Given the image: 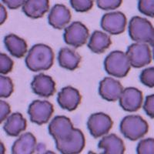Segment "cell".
I'll return each instance as SVG.
<instances>
[{
	"mask_svg": "<svg viewBox=\"0 0 154 154\" xmlns=\"http://www.w3.org/2000/svg\"><path fill=\"white\" fill-rule=\"evenodd\" d=\"M81 56L68 47L62 48L58 54L59 65L63 69L73 71L78 68L81 62Z\"/></svg>",
	"mask_w": 154,
	"mask_h": 154,
	"instance_id": "cell-22",
	"label": "cell"
},
{
	"mask_svg": "<svg viewBox=\"0 0 154 154\" xmlns=\"http://www.w3.org/2000/svg\"><path fill=\"white\" fill-rule=\"evenodd\" d=\"M54 112L53 104L46 100H35L28 108V114L32 123L37 125L46 124Z\"/></svg>",
	"mask_w": 154,
	"mask_h": 154,
	"instance_id": "cell-8",
	"label": "cell"
},
{
	"mask_svg": "<svg viewBox=\"0 0 154 154\" xmlns=\"http://www.w3.org/2000/svg\"><path fill=\"white\" fill-rule=\"evenodd\" d=\"M86 140L79 129H75L73 136L67 141L56 143V147L61 154H79L85 147Z\"/></svg>",
	"mask_w": 154,
	"mask_h": 154,
	"instance_id": "cell-13",
	"label": "cell"
},
{
	"mask_svg": "<svg viewBox=\"0 0 154 154\" xmlns=\"http://www.w3.org/2000/svg\"><path fill=\"white\" fill-rule=\"evenodd\" d=\"M98 148L103 150L101 154H124L126 150L123 140L113 133L103 137L99 142Z\"/></svg>",
	"mask_w": 154,
	"mask_h": 154,
	"instance_id": "cell-17",
	"label": "cell"
},
{
	"mask_svg": "<svg viewBox=\"0 0 154 154\" xmlns=\"http://www.w3.org/2000/svg\"><path fill=\"white\" fill-rule=\"evenodd\" d=\"M72 19L69 9L63 4H56L50 10L48 16V22L51 26L56 29L66 28Z\"/></svg>",
	"mask_w": 154,
	"mask_h": 154,
	"instance_id": "cell-16",
	"label": "cell"
},
{
	"mask_svg": "<svg viewBox=\"0 0 154 154\" xmlns=\"http://www.w3.org/2000/svg\"><path fill=\"white\" fill-rule=\"evenodd\" d=\"M152 54H153V59H154V47H152Z\"/></svg>",
	"mask_w": 154,
	"mask_h": 154,
	"instance_id": "cell-37",
	"label": "cell"
},
{
	"mask_svg": "<svg viewBox=\"0 0 154 154\" xmlns=\"http://www.w3.org/2000/svg\"><path fill=\"white\" fill-rule=\"evenodd\" d=\"M143 109L149 117L154 119V94L149 95L146 97Z\"/></svg>",
	"mask_w": 154,
	"mask_h": 154,
	"instance_id": "cell-31",
	"label": "cell"
},
{
	"mask_svg": "<svg viewBox=\"0 0 154 154\" xmlns=\"http://www.w3.org/2000/svg\"><path fill=\"white\" fill-rule=\"evenodd\" d=\"M4 45L10 54L16 58L23 57L28 50L26 40L15 34L5 35L4 38Z\"/></svg>",
	"mask_w": 154,
	"mask_h": 154,
	"instance_id": "cell-21",
	"label": "cell"
},
{
	"mask_svg": "<svg viewBox=\"0 0 154 154\" xmlns=\"http://www.w3.org/2000/svg\"><path fill=\"white\" fill-rule=\"evenodd\" d=\"M140 80L147 87H154V67L143 69L140 75Z\"/></svg>",
	"mask_w": 154,
	"mask_h": 154,
	"instance_id": "cell-27",
	"label": "cell"
},
{
	"mask_svg": "<svg viewBox=\"0 0 154 154\" xmlns=\"http://www.w3.org/2000/svg\"><path fill=\"white\" fill-rule=\"evenodd\" d=\"M48 130L56 143L69 140L73 136L75 128L69 118L65 116H57L51 120Z\"/></svg>",
	"mask_w": 154,
	"mask_h": 154,
	"instance_id": "cell-5",
	"label": "cell"
},
{
	"mask_svg": "<svg viewBox=\"0 0 154 154\" xmlns=\"http://www.w3.org/2000/svg\"><path fill=\"white\" fill-rule=\"evenodd\" d=\"M11 112L10 106L5 101H0V123H2L4 120L7 119Z\"/></svg>",
	"mask_w": 154,
	"mask_h": 154,
	"instance_id": "cell-32",
	"label": "cell"
},
{
	"mask_svg": "<svg viewBox=\"0 0 154 154\" xmlns=\"http://www.w3.org/2000/svg\"><path fill=\"white\" fill-rule=\"evenodd\" d=\"M119 130L125 138L136 141L143 138L148 133L149 125L140 116L129 115L121 120Z\"/></svg>",
	"mask_w": 154,
	"mask_h": 154,
	"instance_id": "cell-2",
	"label": "cell"
},
{
	"mask_svg": "<svg viewBox=\"0 0 154 154\" xmlns=\"http://www.w3.org/2000/svg\"><path fill=\"white\" fill-rule=\"evenodd\" d=\"M72 9L78 12H86L93 6V0H69Z\"/></svg>",
	"mask_w": 154,
	"mask_h": 154,
	"instance_id": "cell-26",
	"label": "cell"
},
{
	"mask_svg": "<svg viewBox=\"0 0 154 154\" xmlns=\"http://www.w3.org/2000/svg\"><path fill=\"white\" fill-rule=\"evenodd\" d=\"M131 65L126 53L122 51L111 52L104 60V69L109 75L123 78L130 72Z\"/></svg>",
	"mask_w": 154,
	"mask_h": 154,
	"instance_id": "cell-3",
	"label": "cell"
},
{
	"mask_svg": "<svg viewBox=\"0 0 154 154\" xmlns=\"http://www.w3.org/2000/svg\"><path fill=\"white\" fill-rule=\"evenodd\" d=\"M14 90V85L12 79L7 76H0V97L8 98Z\"/></svg>",
	"mask_w": 154,
	"mask_h": 154,
	"instance_id": "cell-24",
	"label": "cell"
},
{
	"mask_svg": "<svg viewBox=\"0 0 154 154\" xmlns=\"http://www.w3.org/2000/svg\"><path fill=\"white\" fill-rule=\"evenodd\" d=\"M82 96L79 90L72 86L63 87L59 92L57 96V103L63 109L73 111L76 109L81 103Z\"/></svg>",
	"mask_w": 154,
	"mask_h": 154,
	"instance_id": "cell-12",
	"label": "cell"
},
{
	"mask_svg": "<svg viewBox=\"0 0 154 154\" xmlns=\"http://www.w3.org/2000/svg\"><path fill=\"white\" fill-rule=\"evenodd\" d=\"M149 44H150V46H152V47H154V30H153V35H152V39H151Z\"/></svg>",
	"mask_w": 154,
	"mask_h": 154,
	"instance_id": "cell-36",
	"label": "cell"
},
{
	"mask_svg": "<svg viewBox=\"0 0 154 154\" xmlns=\"http://www.w3.org/2000/svg\"><path fill=\"white\" fill-rule=\"evenodd\" d=\"M0 12H1V16H0V22H1V24L5 23V19H7V12H6V9L4 7L3 5H0Z\"/></svg>",
	"mask_w": 154,
	"mask_h": 154,
	"instance_id": "cell-34",
	"label": "cell"
},
{
	"mask_svg": "<svg viewBox=\"0 0 154 154\" xmlns=\"http://www.w3.org/2000/svg\"><path fill=\"white\" fill-rule=\"evenodd\" d=\"M38 154H56L54 152L50 150H43L38 152Z\"/></svg>",
	"mask_w": 154,
	"mask_h": 154,
	"instance_id": "cell-35",
	"label": "cell"
},
{
	"mask_svg": "<svg viewBox=\"0 0 154 154\" xmlns=\"http://www.w3.org/2000/svg\"><path fill=\"white\" fill-rule=\"evenodd\" d=\"M130 65L134 68H142L152 61V53L146 43L131 44L126 51Z\"/></svg>",
	"mask_w": 154,
	"mask_h": 154,
	"instance_id": "cell-7",
	"label": "cell"
},
{
	"mask_svg": "<svg viewBox=\"0 0 154 154\" xmlns=\"http://www.w3.org/2000/svg\"><path fill=\"white\" fill-rule=\"evenodd\" d=\"M138 9L142 14L154 17V0H139Z\"/></svg>",
	"mask_w": 154,
	"mask_h": 154,
	"instance_id": "cell-28",
	"label": "cell"
},
{
	"mask_svg": "<svg viewBox=\"0 0 154 154\" xmlns=\"http://www.w3.org/2000/svg\"><path fill=\"white\" fill-rule=\"evenodd\" d=\"M26 119L20 112L11 114L4 123L3 130L9 137H18L22 132L26 130Z\"/></svg>",
	"mask_w": 154,
	"mask_h": 154,
	"instance_id": "cell-20",
	"label": "cell"
},
{
	"mask_svg": "<svg viewBox=\"0 0 154 154\" xmlns=\"http://www.w3.org/2000/svg\"><path fill=\"white\" fill-rule=\"evenodd\" d=\"M9 9H17L24 5L26 0H2Z\"/></svg>",
	"mask_w": 154,
	"mask_h": 154,
	"instance_id": "cell-33",
	"label": "cell"
},
{
	"mask_svg": "<svg viewBox=\"0 0 154 154\" xmlns=\"http://www.w3.org/2000/svg\"><path fill=\"white\" fill-rule=\"evenodd\" d=\"M111 44H112V40L108 34L96 30L93 32L89 38L88 47L93 53L100 54L109 49Z\"/></svg>",
	"mask_w": 154,
	"mask_h": 154,
	"instance_id": "cell-23",
	"label": "cell"
},
{
	"mask_svg": "<svg viewBox=\"0 0 154 154\" xmlns=\"http://www.w3.org/2000/svg\"><path fill=\"white\" fill-rule=\"evenodd\" d=\"M112 124L109 116L104 112H96L88 119L87 128L92 137L97 139L107 134L112 129Z\"/></svg>",
	"mask_w": 154,
	"mask_h": 154,
	"instance_id": "cell-10",
	"label": "cell"
},
{
	"mask_svg": "<svg viewBox=\"0 0 154 154\" xmlns=\"http://www.w3.org/2000/svg\"><path fill=\"white\" fill-rule=\"evenodd\" d=\"M36 139L31 133H25L12 146V154H33L36 149Z\"/></svg>",
	"mask_w": 154,
	"mask_h": 154,
	"instance_id": "cell-18",
	"label": "cell"
},
{
	"mask_svg": "<svg viewBox=\"0 0 154 154\" xmlns=\"http://www.w3.org/2000/svg\"><path fill=\"white\" fill-rule=\"evenodd\" d=\"M137 154H154V139H143L137 147Z\"/></svg>",
	"mask_w": 154,
	"mask_h": 154,
	"instance_id": "cell-25",
	"label": "cell"
},
{
	"mask_svg": "<svg viewBox=\"0 0 154 154\" xmlns=\"http://www.w3.org/2000/svg\"><path fill=\"white\" fill-rule=\"evenodd\" d=\"M143 93L135 87H127L123 89L119 100L121 108L126 112H137L143 104Z\"/></svg>",
	"mask_w": 154,
	"mask_h": 154,
	"instance_id": "cell-11",
	"label": "cell"
},
{
	"mask_svg": "<svg viewBox=\"0 0 154 154\" xmlns=\"http://www.w3.org/2000/svg\"><path fill=\"white\" fill-rule=\"evenodd\" d=\"M54 53L52 48L46 44L34 45L28 52L25 63L27 68L32 72L48 70L53 66Z\"/></svg>",
	"mask_w": 154,
	"mask_h": 154,
	"instance_id": "cell-1",
	"label": "cell"
},
{
	"mask_svg": "<svg viewBox=\"0 0 154 154\" xmlns=\"http://www.w3.org/2000/svg\"><path fill=\"white\" fill-rule=\"evenodd\" d=\"M127 19L123 12L116 11L106 13L100 22L102 29L111 35H119L126 30Z\"/></svg>",
	"mask_w": 154,
	"mask_h": 154,
	"instance_id": "cell-9",
	"label": "cell"
},
{
	"mask_svg": "<svg viewBox=\"0 0 154 154\" xmlns=\"http://www.w3.org/2000/svg\"><path fill=\"white\" fill-rule=\"evenodd\" d=\"M31 87L35 94L41 97H50L56 92V82L49 75L39 73L34 76Z\"/></svg>",
	"mask_w": 154,
	"mask_h": 154,
	"instance_id": "cell-15",
	"label": "cell"
},
{
	"mask_svg": "<svg viewBox=\"0 0 154 154\" xmlns=\"http://www.w3.org/2000/svg\"><path fill=\"white\" fill-rule=\"evenodd\" d=\"M154 28L148 19L140 16H133L130 19L128 32L132 40L138 43L150 42Z\"/></svg>",
	"mask_w": 154,
	"mask_h": 154,
	"instance_id": "cell-4",
	"label": "cell"
},
{
	"mask_svg": "<svg viewBox=\"0 0 154 154\" xmlns=\"http://www.w3.org/2000/svg\"><path fill=\"white\" fill-rule=\"evenodd\" d=\"M89 36V29L81 22H73L65 28L63 38L69 46L74 48L82 46L87 42Z\"/></svg>",
	"mask_w": 154,
	"mask_h": 154,
	"instance_id": "cell-6",
	"label": "cell"
},
{
	"mask_svg": "<svg viewBox=\"0 0 154 154\" xmlns=\"http://www.w3.org/2000/svg\"><path fill=\"white\" fill-rule=\"evenodd\" d=\"M14 63L12 60L5 53H0V72L1 74H7L10 72L13 68Z\"/></svg>",
	"mask_w": 154,
	"mask_h": 154,
	"instance_id": "cell-29",
	"label": "cell"
},
{
	"mask_svg": "<svg viewBox=\"0 0 154 154\" xmlns=\"http://www.w3.org/2000/svg\"><path fill=\"white\" fill-rule=\"evenodd\" d=\"M123 89L120 82L112 77H106L100 81L99 93L103 100L109 102H115L119 100Z\"/></svg>",
	"mask_w": 154,
	"mask_h": 154,
	"instance_id": "cell-14",
	"label": "cell"
},
{
	"mask_svg": "<svg viewBox=\"0 0 154 154\" xmlns=\"http://www.w3.org/2000/svg\"><path fill=\"white\" fill-rule=\"evenodd\" d=\"M49 9V0H26L22 10L31 19L42 18Z\"/></svg>",
	"mask_w": 154,
	"mask_h": 154,
	"instance_id": "cell-19",
	"label": "cell"
},
{
	"mask_svg": "<svg viewBox=\"0 0 154 154\" xmlns=\"http://www.w3.org/2000/svg\"><path fill=\"white\" fill-rule=\"evenodd\" d=\"M96 5L103 10H114L119 7L123 0H96Z\"/></svg>",
	"mask_w": 154,
	"mask_h": 154,
	"instance_id": "cell-30",
	"label": "cell"
}]
</instances>
